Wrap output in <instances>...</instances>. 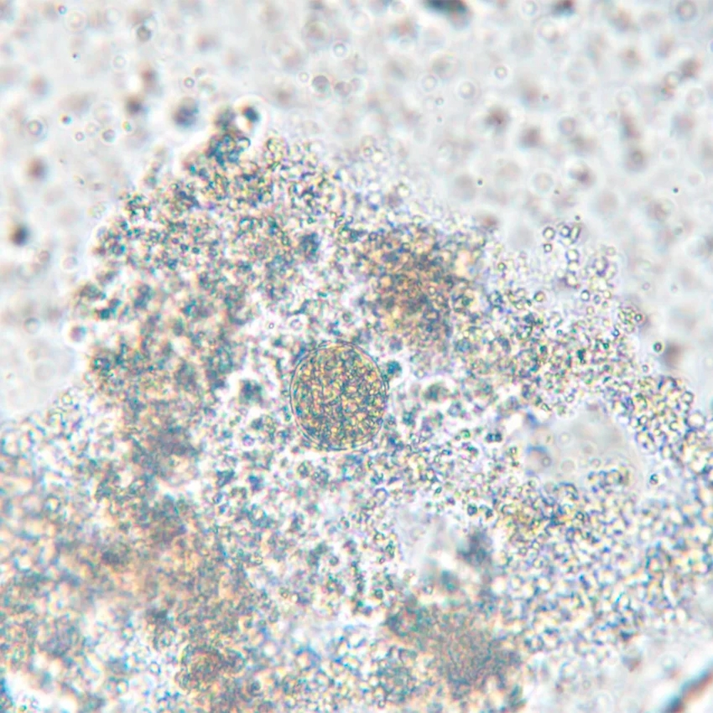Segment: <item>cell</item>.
Masks as SVG:
<instances>
[{
    "instance_id": "1",
    "label": "cell",
    "mask_w": 713,
    "mask_h": 713,
    "mask_svg": "<svg viewBox=\"0 0 713 713\" xmlns=\"http://www.w3.org/2000/svg\"><path fill=\"white\" fill-rule=\"evenodd\" d=\"M297 414L311 441L327 448L359 446L379 432L386 409L384 380L374 363L350 346L312 352L295 384Z\"/></svg>"
},
{
    "instance_id": "2",
    "label": "cell",
    "mask_w": 713,
    "mask_h": 713,
    "mask_svg": "<svg viewBox=\"0 0 713 713\" xmlns=\"http://www.w3.org/2000/svg\"><path fill=\"white\" fill-rule=\"evenodd\" d=\"M698 64L695 61H688L683 66V72L687 76L693 75L697 70Z\"/></svg>"
}]
</instances>
